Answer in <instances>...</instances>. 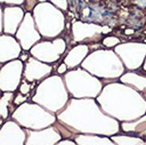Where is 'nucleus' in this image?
Segmentation results:
<instances>
[{
    "label": "nucleus",
    "instance_id": "obj_35",
    "mask_svg": "<svg viewBox=\"0 0 146 145\" xmlns=\"http://www.w3.org/2000/svg\"><path fill=\"white\" fill-rule=\"evenodd\" d=\"M46 1H48V0H39V2H46Z\"/></svg>",
    "mask_w": 146,
    "mask_h": 145
},
{
    "label": "nucleus",
    "instance_id": "obj_26",
    "mask_svg": "<svg viewBox=\"0 0 146 145\" xmlns=\"http://www.w3.org/2000/svg\"><path fill=\"white\" fill-rule=\"evenodd\" d=\"M27 100H31V96H29V95H23V94H21L19 91H16V92H15L14 104H15L16 106H18V105H21V104H23V103H25V102H27Z\"/></svg>",
    "mask_w": 146,
    "mask_h": 145
},
{
    "label": "nucleus",
    "instance_id": "obj_29",
    "mask_svg": "<svg viewBox=\"0 0 146 145\" xmlns=\"http://www.w3.org/2000/svg\"><path fill=\"white\" fill-rule=\"evenodd\" d=\"M67 71H68L67 65H66L64 62H62V63H60V64H58V66L56 67L55 73H57V74H59V75H64V74H65Z\"/></svg>",
    "mask_w": 146,
    "mask_h": 145
},
{
    "label": "nucleus",
    "instance_id": "obj_22",
    "mask_svg": "<svg viewBox=\"0 0 146 145\" xmlns=\"http://www.w3.org/2000/svg\"><path fill=\"white\" fill-rule=\"evenodd\" d=\"M1 98H0V124L3 123L7 119L11 118L13 112L17 107L14 104V98H15V92L14 91H1Z\"/></svg>",
    "mask_w": 146,
    "mask_h": 145
},
{
    "label": "nucleus",
    "instance_id": "obj_13",
    "mask_svg": "<svg viewBox=\"0 0 146 145\" xmlns=\"http://www.w3.org/2000/svg\"><path fill=\"white\" fill-rule=\"evenodd\" d=\"M26 137V129L11 118L0 124V145H25Z\"/></svg>",
    "mask_w": 146,
    "mask_h": 145
},
{
    "label": "nucleus",
    "instance_id": "obj_23",
    "mask_svg": "<svg viewBox=\"0 0 146 145\" xmlns=\"http://www.w3.org/2000/svg\"><path fill=\"white\" fill-rule=\"evenodd\" d=\"M115 145H146V142L136 135L125 134V132H117L115 135L110 136Z\"/></svg>",
    "mask_w": 146,
    "mask_h": 145
},
{
    "label": "nucleus",
    "instance_id": "obj_9",
    "mask_svg": "<svg viewBox=\"0 0 146 145\" xmlns=\"http://www.w3.org/2000/svg\"><path fill=\"white\" fill-rule=\"evenodd\" d=\"M67 51V42L63 37H58L51 40L42 39L38 43H35L31 50V56L35 57L36 59L48 63L55 64L64 57L65 53Z\"/></svg>",
    "mask_w": 146,
    "mask_h": 145
},
{
    "label": "nucleus",
    "instance_id": "obj_18",
    "mask_svg": "<svg viewBox=\"0 0 146 145\" xmlns=\"http://www.w3.org/2000/svg\"><path fill=\"white\" fill-rule=\"evenodd\" d=\"M89 53H90L89 45L76 43V45L72 46L65 53V55L63 57V62L67 65L68 70L76 69V67L81 66L82 62L86 59V57L89 55Z\"/></svg>",
    "mask_w": 146,
    "mask_h": 145
},
{
    "label": "nucleus",
    "instance_id": "obj_27",
    "mask_svg": "<svg viewBox=\"0 0 146 145\" xmlns=\"http://www.w3.org/2000/svg\"><path fill=\"white\" fill-rule=\"evenodd\" d=\"M50 3H52L58 9L63 10L64 13L68 10V1L67 0H48Z\"/></svg>",
    "mask_w": 146,
    "mask_h": 145
},
{
    "label": "nucleus",
    "instance_id": "obj_28",
    "mask_svg": "<svg viewBox=\"0 0 146 145\" xmlns=\"http://www.w3.org/2000/svg\"><path fill=\"white\" fill-rule=\"evenodd\" d=\"M39 3V0H25L24 3L22 5L23 9L26 11V13H32L34 7Z\"/></svg>",
    "mask_w": 146,
    "mask_h": 145
},
{
    "label": "nucleus",
    "instance_id": "obj_31",
    "mask_svg": "<svg viewBox=\"0 0 146 145\" xmlns=\"http://www.w3.org/2000/svg\"><path fill=\"white\" fill-rule=\"evenodd\" d=\"M57 145H76V143L74 138H62L57 143Z\"/></svg>",
    "mask_w": 146,
    "mask_h": 145
},
{
    "label": "nucleus",
    "instance_id": "obj_8",
    "mask_svg": "<svg viewBox=\"0 0 146 145\" xmlns=\"http://www.w3.org/2000/svg\"><path fill=\"white\" fill-rule=\"evenodd\" d=\"M112 32V27L100 25L97 23H89L83 21H73L71 23V37L74 45L100 43L102 39Z\"/></svg>",
    "mask_w": 146,
    "mask_h": 145
},
{
    "label": "nucleus",
    "instance_id": "obj_7",
    "mask_svg": "<svg viewBox=\"0 0 146 145\" xmlns=\"http://www.w3.org/2000/svg\"><path fill=\"white\" fill-rule=\"evenodd\" d=\"M11 119L25 129L38 130L54 124L57 121V114L48 111L38 103L27 100L15 108Z\"/></svg>",
    "mask_w": 146,
    "mask_h": 145
},
{
    "label": "nucleus",
    "instance_id": "obj_11",
    "mask_svg": "<svg viewBox=\"0 0 146 145\" xmlns=\"http://www.w3.org/2000/svg\"><path fill=\"white\" fill-rule=\"evenodd\" d=\"M23 73H24V62L21 61L19 58L1 64L0 90L16 92L23 80Z\"/></svg>",
    "mask_w": 146,
    "mask_h": 145
},
{
    "label": "nucleus",
    "instance_id": "obj_30",
    "mask_svg": "<svg viewBox=\"0 0 146 145\" xmlns=\"http://www.w3.org/2000/svg\"><path fill=\"white\" fill-rule=\"evenodd\" d=\"M25 0H0L1 5H8V6H22Z\"/></svg>",
    "mask_w": 146,
    "mask_h": 145
},
{
    "label": "nucleus",
    "instance_id": "obj_21",
    "mask_svg": "<svg viewBox=\"0 0 146 145\" xmlns=\"http://www.w3.org/2000/svg\"><path fill=\"white\" fill-rule=\"evenodd\" d=\"M74 140L76 145H115L110 136L98 134H76Z\"/></svg>",
    "mask_w": 146,
    "mask_h": 145
},
{
    "label": "nucleus",
    "instance_id": "obj_20",
    "mask_svg": "<svg viewBox=\"0 0 146 145\" xmlns=\"http://www.w3.org/2000/svg\"><path fill=\"white\" fill-rule=\"evenodd\" d=\"M120 131L143 138L146 135V113L135 120L120 122Z\"/></svg>",
    "mask_w": 146,
    "mask_h": 145
},
{
    "label": "nucleus",
    "instance_id": "obj_32",
    "mask_svg": "<svg viewBox=\"0 0 146 145\" xmlns=\"http://www.w3.org/2000/svg\"><path fill=\"white\" fill-rule=\"evenodd\" d=\"M31 56V54H30V51H27V50H23V53L21 54V56H19V59L21 61H23L24 63L29 59V57Z\"/></svg>",
    "mask_w": 146,
    "mask_h": 145
},
{
    "label": "nucleus",
    "instance_id": "obj_15",
    "mask_svg": "<svg viewBox=\"0 0 146 145\" xmlns=\"http://www.w3.org/2000/svg\"><path fill=\"white\" fill-rule=\"evenodd\" d=\"M55 66L54 64H48L36 59L33 56H30L29 59L24 63V73L23 79L29 82L39 83L43 79L48 78L54 73Z\"/></svg>",
    "mask_w": 146,
    "mask_h": 145
},
{
    "label": "nucleus",
    "instance_id": "obj_16",
    "mask_svg": "<svg viewBox=\"0 0 146 145\" xmlns=\"http://www.w3.org/2000/svg\"><path fill=\"white\" fill-rule=\"evenodd\" d=\"M26 134L27 137L25 145H57V143L63 138L54 124L38 130L26 129Z\"/></svg>",
    "mask_w": 146,
    "mask_h": 145
},
{
    "label": "nucleus",
    "instance_id": "obj_25",
    "mask_svg": "<svg viewBox=\"0 0 146 145\" xmlns=\"http://www.w3.org/2000/svg\"><path fill=\"white\" fill-rule=\"evenodd\" d=\"M121 39L116 35H105L103 39H102V45L104 48H107V49H114L119 43H121Z\"/></svg>",
    "mask_w": 146,
    "mask_h": 145
},
{
    "label": "nucleus",
    "instance_id": "obj_5",
    "mask_svg": "<svg viewBox=\"0 0 146 145\" xmlns=\"http://www.w3.org/2000/svg\"><path fill=\"white\" fill-rule=\"evenodd\" d=\"M36 29L42 39L51 40L62 37L66 30V15L49 1L39 2L32 11Z\"/></svg>",
    "mask_w": 146,
    "mask_h": 145
},
{
    "label": "nucleus",
    "instance_id": "obj_4",
    "mask_svg": "<svg viewBox=\"0 0 146 145\" xmlns=\"http://www.w3.org/2000/svg\"><path fill=\"white\" fill-rule=\"evenodd\" d=\"M71 96L63 75L52 73L36 84L31 100L40 104L48 111L58 114L66 106Z\"/></svg>",
    "mask_w": 146,
    "mask_h": 145
},
{
    "label": "nucleus",
    "instance_id": "obj_36",
    "mask_svg": "<svg viewBox=\"0 0 146 145\" xmlns=\"http://www.w3.org/2000/svg\"><path fill=\"white\" fill-rule=\"evenodd\" d=\"M143 139H144V140H145V142H146V135H145V136H144V137H143Z\"/></svg>",
    "mask_w": 146,
    "mask_h": 145
},
{
    "label": "nucleus",
    "instance_id": "obj_1",
    "mask_svg": "<svg viewBox=\"0 0 146 145\" xmlns=\"http://www.w3.org/2000/svg\"><path fill=\"white\" fill-rule=\"evenodd\" d=\"M57 120L76 134H98L112 136L120 132V121L106 114L96 98L71 97L57 114Z\"/></svg>",
    "mask_w": 146,
    "mask_h": 145
},
{
    "label": "nucleus",
    "instance_id": "obj_17",
    "mask_svg": "<svg viewBox=\"0 0 146 145\" xmlns=\"http://www.w3.org/2000/svg\"><path fill=\"white\" fill-rule=\"evenodd\" d=\"M23 48L15 35L1 33L0 35V64L18 59Z\"/></svg>",
    "mask_w": 146,
    "mask_h": 145
},
{
    "label": "nucleus",
    "instance_id": "obj_6",
    "mask_svg": "<svg viewBox=\"0 0 146 145\" xmlns=\"http://www.w3.org/2000/svg\"><path fill=\"white\" fill-rule=\"evenodd\" d=\"M63 79L70 96L73 98H97L104 87L102 79L81 66L68 70L63 75Z\"/></svg>",
    "mask_w": 146,
    "mask_h": 145
},
{
    "label": "nucleus",
    "instance_id": "obj_10",
    "mask_svg": "<svg viewBox=\"0 0 146 145\" xmlns=\"http://www.w3.org/2000/svg\"><path fill=\"white\" fill-rule=\"evenodd\" d=\"M114 51L122 61L127 71H138L141 69L146 57V43L138 41H125L119 43Z\"/></svg>",
    "mask_w": 146,
    "mask_h": 145
},
{
    "label": "nucleus",
    "instance_id": "obj_19",
    "mask_svg": "<svg viewBox=\"0 0 146 145\" xmlns=\"http://www.w3.org/2000/svg\"><path fill=\"white\" fill-rule=\"evenodd\" d=\"M119 81L132 87L146 99V74H141L137 71H125L120 76Z\"/></svg>",
    "mask_w": 146,
    "mask_h": 145
},
{
    "label": "nucleus",
    "instance_id": "obj_2",
    "mask_svg": "<svg viewBox=\"0 0 146 145\" xmlns=\"http://www.w3.org/2000/svg\"><path fill=\"white\" fill-rule=\"evenodd\" d=\"M96 99L106 114L120 122L135 120L146 113L144 96L119 80L104 84Z\"/></svg>",
    "mask_w": 146,
    "mask_h": 145
},
{
    "label": "nucleus",
    "instance_id": "obj_12",
    "mask_svg": "<svg viewBox=\"0 0 146 145\" xmlns=\"http://www.w3.org/2000/svg\"><path fill=\"white\" fill-rule=\"evenodd\" d=\"M15 37L19 41L23 50H27V51H30L31 48L35 43H38L39 41L42 40V37H41L39 30L36 29L32 13L25 14L24 19L21 23Z\"/></svg>",
    "mask_w": 146,
    "mask_h": 145
},
{
    "label": "nucleus",
    "instance_id": "obj_14",
    "mask_svg": "<svg viewBox=\"0 0 146 145\" xmlns=\"http://www.w3.org/2000/svg\"><path fill=\"white\" fill-rule=\"evenodd\" d=\"M25 14L22 6L1 5V33L15 35Z\"/></svg>",
    "mask_w": 146,
    "mask_h": 145
},
{
    "label": "nucleus",
    "instance_id": "obj_24",
    "mask_svg": "<svg viewBox=\"0 0 146 145\" xmlns=\"http://www.w3.org/2000/svg\"><path fill=\"white\" fill-rule=\"evenodd\" d=\"M36 84H38L36 82H29L25 79H23L22 82H21V84H19V87H18V90L17 91H19L23 95H29V96L32 97Z\"/></svg>",
    "mask_w": 146,
    "mask_h": 145
},
{
    "label": "nucleus",
    "instance_id": "obj_34",
    "mask_svg": "<svg viewBox=\"0 0 146 145\" xmlns=\"http://www.w3.org/2000/svg\"><path fill=\"white\" fill-rule=\"evenodd\" d=\"M124 32H125V34H132L133 33V30H125Z\"/></svg>",
    "mask_w": 146,
    "mask_h": 145
},
{
    "label": "nucleus",
    "instance_id": "obj_33",
    "mask_svg": "<svg viewBox=\"0 0 146 145\" xmlns=\"http://www.w3.org/2000/svg\"><path fill=\"white\" fill-rule=\"evenodd\" d=\"M141 69H143V71H144V73L146 74V57H145V61H144V64H143V66H141Z\"/></svg>",
    "mask_w": 146,
    "mask_h": 145
},
{
    "label": "nucleus",
    "instance_id": "obj_3",
    "mask_svg": "<svg viewBox=\"0 0 146 145\" xmlns=\"http://www.w3.org/2000/svg\"><path fill=\"white\" fill-rule=\"evenodd\" d=\"M81 67L102 79L104 84L119 80L127 71L114 49H107L104 47L91 50L82 62Z\"/></svg>",
    "mask_w": 146,
    "mask_h": 145
}]
</instances>
